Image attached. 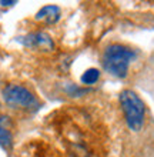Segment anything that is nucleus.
I'll return each instance as SVG.
<instances>
[{"mask_svg":"<svg viewBox=\"0 0 154 157\" xmlns=\"http://www.w3.org/2000/svg\"><path fill=\"white\" fill-rule=\"evenodd\" d=\"M137 57L133 47L114 41L104 47L101 54V66L107 73L117 78H126L129 76L130 67Z\"/></svg>","mask_w":154,"mask_h":157,"instance_id":"1","label":"nucleus"},{"mask_svg":"<svg viewBox=\"0 0 154 157\" xmlns=\"http://www.w3.org/2000/svg\"><path fill=\"white\" fill-rule=\"evenodd\" d=\"M118 103L126 127L131 133H140L147 119V109L141 97L131 89H124L118 96Z\"/></svg>","mask_w":154,"mask_h":157,"instance_id":"2","label":"nucleus"},{"mask_svg":"<svg viewBox=\"0 0 154 157\" xmlns=\"http://www.w3.org/2000/svg\"><path fill=\"white\" fill-rule=\"evenodd\" d=\"M4 103L13 110L33 113L40 109V100L29 86L21 83H9L2 90Z\"/></svg>","mask_w":154,"mask_h":157,"instance_id":"3","label":"nucleus"},{"mask_svg":"<svg viewBox=\"0 0 154 157\" xmlns=\"http://www.w3.org/2000/svg\"><path fill=\"white\" fill-rule=\"evenodd\" d=\"M21 41L29 49L43 50V52H50V50L54 49V41L51 39V36L47 34L46 32H42V30L29 33L27 36L21 39Z\"/></svg>","mask_w":154,"mask_h":157,"instance_id":"4","label":"nucleus"},{"mask_svg":"<svg viewBox=\"0 0 154 157\" xmlns=\"http://www.w3.org/2000/svg\"><path fill=\"white\" fill-rule=\"evenodd\" d=\"M14 139V123L9 114L0 113V147L10 151Z\"/></svg>","mask_w":154,"mask_h":157,"instance_id":"5","label":"nucleus"},{"mask_svg":"<svg viewBox=\"0 0 154 157\" xmlns=\"http://www.w3.org/2000/svg\"><path fill=\"white\" fill-rule=\"evenodd\" d=\"M60 7L58 6H54V4H47V6H43L37 13H36V20L43 23L44 26H53L56 25L60 19Z\"/></svg>","mask_w":154,"mask_h":157,"instance_id":"6","label":"nucleus"},{"mask_svg":"<svg viewBox=\"0 0 154 157\" xmlns=\"http://www.w3.org/2000/svg\"><path fill=\"white\" fill-rule=\"evenodd\" d=\"M99 80H100V70L96 69V67L87 69V70L81 75V77H80V82L83 83V84H86V86H93V84H96Z\"/></svg>","mask_w":154,"mask_h":157,"instance_id":"7","label":"nucleus"},{"mask_svg":"<svg viewBox=\"0 0 154 157\" xmlns=\"http://www.w3.org/2000/svg\"><path fill=\"white\" fill-rule=\"evenodd\" d=\"M16 3H17L16 0H12V2H0L2 6H13V4H16Z\"/></svg>","mask_w":154,"mask_h":157,"instance_id":"8","label":"nucleus"}]
</instances>
